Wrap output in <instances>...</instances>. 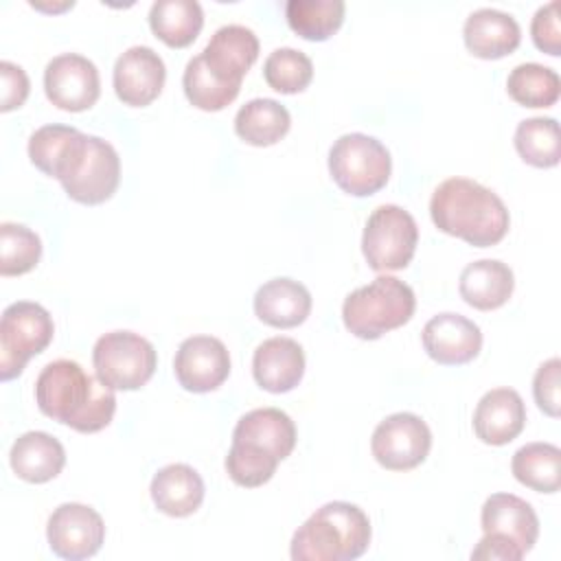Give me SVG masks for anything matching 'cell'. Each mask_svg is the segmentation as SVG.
<instances>
[{
    "label": "cell",
    "instance_id": "10",
    "mask_svg": "<svg viewBox=\"0 0 561 561\" xmlns=\"http://www.w3.org/2000/svg\"><path fill=\"white\" fill-rule=\"evenodd\" d=\"M419 228L414 217L397 204L377 206L362 234V252L375 272L403 270L416 250Z\"/></svg>",
    "mask_w": 561,
    "mask_h": 561
},
{
    "label": "cell",
    "instance_id": "26",
    "mask_svg": "<svg viewBox=\"0 0 561 561\" xmlns=\"http://www.w3.org/2000/svg\"><path fill=\"white\" fill-rule=\"evenodd\" d=\"M291 125V116L276 99H250L234 116V131L241 140L254 147H270L278 142Z\"/></svg>",
    "mask_w": 561,
    "mask_h": 561
},
{
    "label": "cell",
    "instance_id": "14",
    "mask_svg": "<svg viewBox=\"0 0 561 561\" xmlns=\"http://www.w3.org/2000/svg\"><path fill=\"white\" fill-rule=\"evenodd\" d=\"M173 373L188 392L217 390L230 375V353L219 337L191 335L175 351Z\"/></svg>",
    "mask_w": 561,
    "mask_h": 561
},
{
    "label": "cell",
    "instance_id": "7",
    "mask_svg": "<svg viewBox=\"0 0 561 561\" xmlns=\"http://www.w3.org/2000/svg\"><path fill=\"white\" fill-rule=\"evenodd\" d=\"M59 182L70 199L88 206L103 204L118 188L121 158L107 140L83 134Z\"/></svg>",
    "mask_w": 561,
    "mask_h": 561
},
{
    "label": "cell",
    "instance_id": "22",
    "mask_svg": "<svg viewBox=\"0 0 561 561\" xmlns=\"http://www.w3.org/2000/svg\"><path fill=\"white\" fill-rule=\"evenodd\" d=\"M252 305L261 322L276 329H291L307 320L311 311V294L302 283L278 276L256 289Z\"/></svg>",
    "mask_w": 561,
    "mask_h": 561
},
{
    "label": "cell",
    "instance_id": "30",
    "mask_svg": "<svg viewBox=\"0 0 561 561\" xmlns=\"http://www.w3.org/2000/svg\"><path fill=\"white\" fill-rule=\"evenodd\" d=\"M342 0H289L285 4V15L300 37L311 42L329 39L344 22Z\"/></svg>",
    "mask_w": 561,
    "mask_h": 561
},
{
    "label": "cell",
    "instance_id": "29",
    "mask_svg": "<svg viewBox=\"0 0 561 561\" xmlns=\"http://www.w3.org/2000/svg\"><path fill=\"white\" fill-rule=\"evenodd\" d=\"M81 138L83 131L70 125H44L28 138V158L42 173L59 180Z\"/></svg>",
    "mask_w": 561,
    "mask_h": 561
},
{
    "label": "cell",
    "instance_id": "31",
    "mask_svg": "<svg viewBox=\"0 0 561 561\" xmlns=\"http://www.w3.org/2000/svg\"><path fill=\"white\" fill-rule=\"evenodd\" d=\"M506 90L513 101L526 107H550L559 101L561 94V79L557 70L526 61L511 70L506 79Z\"/></svg>",
    "mask_w": 561,
    "mask_h": 561
},
{
    "label": "cell",
    "instance_id": "18",
    "mask_svg": "<svg viewBox=\"0 0 561 561\" xmlns=\"http://www.w3.org/2000/svg\"><path fill=\"white\" fill-rule=\"evenodd\" d=\"M254 381L274 394L289 392L305 375V351L291 337H267L252 355Z\"/></svg>",
    "mask_w": 561,
    "mask_h": 561
},
{
    "label": "cell",
    "instance_id": "28",
    "mask_svg": "<svg viewBox=\"0 0 561 561\" xmlns=\"http://www.w3.org/2000/svg\"><path fill=\"white\" fill-rule=\"evenodd\" d=\"M511 471L517 482L539 493H557L561 486V449L552 443H526L513 454Z\"/></svg>",
    "mask_w": 561,
    "mask_h": 561
},
{
    "label": "cell",
    "instance_id": "37",
    "mask_svg": "<svg viewBox=\"0 0 561 561\" xmlns=\"http://www.w3.org/2000/svg\"><path fill=\"white\" fill-rule=\"evenodd\" d=\"M559 357H550L537 368L533 377V397L539 410H543L550 416H559Z\"/></svg>",
    "mask_w": 561,
    "mask_h": 561
},
{
    "label": "cell",
    "instance_id": "34",
    "mask_svg": "<svg viewBox=\"0 0 561 561\" xmlns=\"http://www.w3.org/2000/svg\"><path fill=\"white\" fill-rule=\"evenodd\" d=\"M263 77L267 85L280 94L302 92L311 83L313 64L302 50L283 46L267 55L263 64Z\"/></svg>",
    "mask_w": 561,
    "mask_h": 561
},
{
    "label": "cell",
    "instance_id": "4",
    "mask_svg": "<svg viewBox=\"0 0 561 561\" xmlns=\"http://www.w3.org/2000/svg\"><path fill=\"white\" fill-rule=\"evenodd\" d=\"M368 515L351 502H327L291 537L294 561H353L370 543Z\"/></svg>",
    "mask_w": 561,
    "mask_h": 561
},
{
    "label": "cell",
    "instance_id": "5",
    "mask_svg": "<svg viewBox=\"0 0 561 561\" xmlns=\"http://www.w3.org/2000/svg\"><path fill=\"white\" fill-rule=\"evenodd\" d=\"M416 298L408 283L397 276L379 274L364 287L344 298V327L359 340H377L403 327L414 316Z\"/></svg>",
    "mask_w": 561,
    "mask_h": 561
},
{
    "label": "cell",
    "instance_id": "9",
    "mask_svg": "<svg viewBox=\"0 0 561 561\" xmlns=\"http://www.w3.org/2000/svg\"><path fill=\"white\" fill-rule=\"evenodd\" d=\"M55 333L50 313L31 300L11 302L0 320V379L18 377L26 362L42 353Z\"/></svg>",
    "mask_w": 561,
    "mask_h": 561
},
{
    "label": "cell",
    "instance_id": "20",
    "mask_svg": "<svg viewBox=\"0 0 561 561\" xmlns=\"http://www.w3.org/2000/svg\"><path fill=\"white\" fill-rule=\"evenodd\" d=\"M484 533L511 539L524 554L533 550L539 537V517L535 508L513 493H493L480 511Z\"/></svg>",
    "mask_w": 561,
    "mask_h": 561
},
{
    "label": "cell",
    "instance_id": "8",
    "mask_svg": "<svg viewBox=\"0 0 561 561\" xmlns=\"http://www.w3.org/2000/svg\"><path fill=\"white\" fill-rule=\"evenodd\" d=\"M92 364L96 377L114 390H138L158 364L153 344L134 331H110L94 342Z\"/></svg>",
    "mask_w": 561,
    "mask_h": 561
},
{
    "label": "cell",
    "instance_id": "16",
    "mask_svg": "<svg viewBox=\"0 0 561 561\" xmlns=\"http://www.w3.org/2000/svg\"><path fill=\"white\" fill-rule=\"evenodd\" d=\"M421 337L425 353L443 366L467 364L482 348L480 327L473 320L454 311H443L430 318L423 327Z\"/></svg>",
    "mask_w": 561,
    "mask_h": 561
},
{
    "label": "cell",
    "instance_id": "15",
    "mask_svg": "<svg viewBox=\"0 0 561 561\" xmlns=\"http://www.w3.org/2000/svg\"><path fill=\"white\" fill-rule=\"evenodd\" d=\"M167 68L151 46H129L118 55L112 72L116 96L131 107H145L164 88Z\"/></svg>",
    "mask_w": 561,
    "mask_h": 561
},
{
    "label": "cell",
    "instance_id": "24",
    "mask_svg": "<svg viewBox=\"0 0 561 561\" xmlns=\"http://www.w3.org/2000/svg\"><path fill=\"white\" fill-rule=\"evenodd\" d=\"M149 493L156 508L164 515L186 517L204 502V480L191 465L173 462L153 473Z\"/></svg>",
    "mask_w": 561,
    "mask_h": 561
},
{
    "label": "cell",
    "instance_id": "23",
    "mask_svg": "<svg viewBox=\"0 0 561 561\" xmlns=\"http://www.w3.org/2000/svg\"><path fill=\"white\" fill-rule=\"evenodd\" d=\"M11 469L18 478L42 484L57 478L66 465L64 445L48 432L31 430L15 438L9 451Z\"/></svg>",
    "mask_w": 561,
    "mask_h": 561
},
{
    "label": "cell",
    "instance_id": "35",
    "mask_svg": "<svg viewBox=\"0 0 561 561\" xmlns=\"http://www.w3.org/2000/svg\"><path fill=\"white\" fill-rule=\"evenodd\" d=\"M42 256V241L37 232L24 224L4 221L0 226V274L18 276L31 272Z\"/></svg>",
    "mask_w": 561,
    "mask_h": 561
},
{
    "label": "cell",
    "instance_id": "32",
    "mask_svg": "<svg viewBox=\"0 0 561 561\" xmlns=\"http://www.w3.org/2000/svg\"><path fill=\"white\" fill-rule=\"evenodd\" d=\"M513 142L522 160L539 169L554 167L561 158L559 123L552 116H533L522 121L515 129Z\"/></svg>",
    "mask_w": 561,
    "mask_h": 561
},
{
    "label": "cell",
    "instance_id": "3",
    "mask_svg": "<svg viewBox=\"0 0 561 561\" xmlns=\"http://www.w3.org/2000/svg\"><path fill=\"white\" fill-rule=\"evenodd\" d=\"M296 447V425L278 408H256L245 412L234 430L226 456V471L239 486L265 484L280 460Z\"/></svg>",
    "mask_w": 561,
    "mask_h": 561
},
{
    "label": "cell",
    "instance_id": "6",
    "mask_svg": "<svg viewBox=\"0 0 561 561\" xmlns=\"http://www.w3.org/2000/svg\"><path fill=\"white\" fill-rule=\"evenodd\" d=\"M392 171L390 151L375 136L342 134L329 149V173L348 195L366 197L386 186Z\"/></svg>",
    "mask_w": 561,
    "mask_h": 561
},
{
    "label": "cell",
    "instance_id": "25",
    "mask_svg": "<svg viewBox=\"0 0 561 561\" xmlns=\"http://www.w3.org/2000/svg\"><path fill=\"white\" fill-rule=\"evenodd\" d=\"M515 287L513 270L497 259H480L462 267L458 291L476 309L491 311L502 307Z\"/></svg>",
    "mask_w": 561,
    "mask_h": 561
},
{
    "label": "cell",
    "instance_id": "17",
    "mask_svg": "<svg viewBox=\"0 0 561 561\" xmlns=\"http://www.w3.org/2000/svg\"><path fill=\"white\" fill-rule=\"evenodd\" d=\"M215 77L241 85L245 72L259 57V37L243 24H224L199 53Z\"/></svg>",
    "mask_w": 561,
    "mask_h": 561
},
{
    "label": "cell",
    "instance_id": "12",
    "mask_svg": "<svg viewBox=\"0 0 561 561\" xmlns=\"http://www.w3.org/2000/svg\"><path fill=\"white\" fill-rule=\"evenodd\" d=\"M46 539L57 557L81 561L101 550L105 541V524L92 506L64 502L48 517Z\"/></svg>",
    "mask_w": 561,
    "mask_h": 561
},
{
    "label": "cell",
    "instance_id": "13",
    "mask_svg": "<svg viewBox=\"0 0 561 561\" xmlns=\"http://www.w3.org/2000/svg\"><path fill=\"white\" fill-rule=\"evenodd\" d=\"M44 92L59 110H90L101 94L99 70L92 59L79 53H61L44 68Z\"/></svg>",
    "mask_w": 561,
    "mask_h": 561
},
{
    "label": "cell",
    "instance_id": "39",
    "mask_svg": "<svg viewBox=\"0 0 561 561\" xmlns=\"http://www.w3.org/2000/svg\"><path fill=\"white\" fill-rule=\"evenodd\" d=\"M471 559H484V561H519L524 559V552L506 537L484 533V537L478 541V546L471 550Z\"/></svg>",
    "mask_w": 561,
    "mask_h": 561
},
{
    "label": "cell",
    "instance_id": "11",
    "mask_svg": "<svg viewBox=\"0 0 561 561\" xmlns=\"http://www.w3.org/2000/svg\"><path fill=\"white\" fill-rule=\"evenodd\" d=\"M432 447L427 423L412 412H394L386 416L373 432L370 451L375 460L390 471H408L419 467Z\"/></svg>",
    "mask_w": 561,
    "mask_h": 561
},
{
    "label": "cell",
    "instance_id": "21",
    "mask_svg": "<svg viewBox=\"0 0 561 561\" xmlns=\"http://www.w3.org/2000/svg\"><path fill=\"white\" fill-rule=\"evenodd\" d=\"M462 39L476 57L500 59L519 46L522 28L511 13L482 7L467 15L462 24Z\"/></svg>",
    "mask_w": 561,
    "mask_h": 561
},
{
    "label": "cell",
    "instance_id": "19",
    "mask_svg": "<svg viewBox=\"0 0 561 561\" xmlns=\"http://www.w3.org/2000/svg\"><path fill=\"white\" fill-rule=\"evenodd\" d=\"M526 423V405L517 390L493 388L473 410V432L486 445H506L519 436Z\"/></svg>",
    "mask_w": 561,
    "mask_h": 561
},
{
    "label": "cell",
    "instance_id": "27",
    "mask_svg": "<svg viewBox=\"0 0 561 561\" xmlns=\"http://www.w3.org/2000/svg\"><path fill=\"white\" fill-rule=\"evenodd\" d=\"M149 26L171 48L188 46L204 26L197 0H156L149 9Z\"/></svg>",
    "mask_w": 561,
    "mask_h": 561
},
{
    "label": "cell",
    "instance_id": "2",
    "mask_svg": "<svg viewBox=\"0 0 561 561\" xmlns=\"http://www.w3.org/2000/svg\"><path fill=\"white\" fill-rule=\"evenodd\" d=\"M430 215L438 230L476 248L500 243L511 226L502 197L469 178L443 180L432 193Z\"/></svg>",
    "mask_w": 561,
    "mask_h": 561
},
{
    "label": "cell",
    "instance_id": "33",
    "mask_svg": "<svg viewBox=\"0 0 561 561\" xmlns=\"http://www.w3.org/2000/svg\"><path fill=\"white\" fill-rule=\"evenodd\" d=\"M184 94L191 101V105L204 110V112H219L226 105H230L241 85H232L221 81L210 72V68L204 64L202 55H195L188 59L184 75H182Z\"/></svg>",
    "mask_w": 561,
    "mask_h": 561
},
{
    "label": "cell",
    "instance_id": "36",
    "mask_svg": "<svg viewBox=\"0 0 561 561\" xmlns=\"http://www.w3.org/2000/svg\"><path fill=\"white\" fill-rule=\"evenodd\" d=\"M530 35L539 50L557 57L561 53V31H559V2L552 0L539 7L530 22Z\"/></svg>",
    "mask_w": 561,
    "mask_h": 561
},
{
    "label": "cell",
    "instance_id": "1",
    "mask_svg": "<svg viewBox=\"0 0 561 561\" xmlns=\"http://www.w3.org/2000/svg\"><path fill=\"white\" fill-rule=\"evenodd\" d=\"M35 403L48 419L83 434L107 427L116 412L114 388L75 359H55L42 368L35 379Z\"/></svg>",
    "mask_w": 561,
    "mask_h": 561
},
{
    "label": "cell",
    "instance_id": "38",
    "mask_svg": "<svg viewBox=\"0 0 561 561\" xmlns=\"http://www.w3.org/2000/svg\"><path fill=\"white\" fill-rule=\"evenodd\" d=\"M0 77H2V103L0 110L9 112L20 107L28 96V77L22 66L13 61H0Z\"/></svg>",
    "mask_w": 561,
    "mask_h": 561
}]
</instances>
